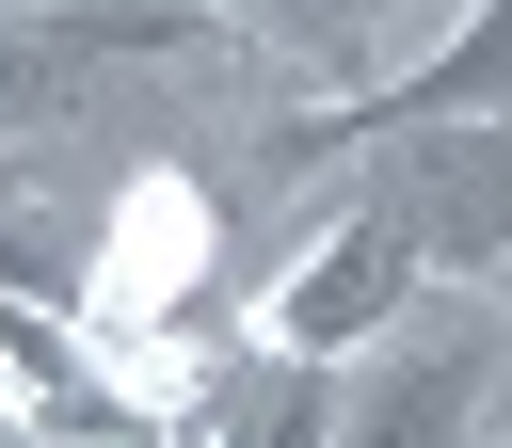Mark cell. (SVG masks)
<instances>
[{
	"label": "cell",
	"mask_w": 512,
	"mask_h": 448,
	"mask_svg": "<svg viewBox=\"0 0 512 448\" xmlns=\"http://www.w3.org/2000/svg\"><path fill=\"white\" fill-rule=\"evenodd\" d=\"M480 416H496V304H400L352 352L320 432L336 448H480Z\"/></svg>",
	"instance_id": "6da1fadb"
},
{
	"label": "cell",
	"mask_w": 512,
	"mask_h": 448,
	"mask_svg": "<svg viewBox=\"0 0 512 448\" xmlns=\"http://www.w3.org/2000/svg\"><path fill=\"white\" fill-rule=\"evenodd\" d=\"M400 128H512V0H464L416 64H384V80L320 96V112H288L272 160H352V144H400Z\"/></svg>",
	"instance_id": "7a4b0ae2"
},
{
	"label": "cell",
	"mask_w": 512,
	"mask_h": 448,
	"mask_svg": "<svg viewBox=\"0 0 512 448\" xmlns=\"http://www.w3.org/2000/svg\"><path fill=\"white\" fill-rule=\"evenodd\" d=\"M192 48H224V16H192V0H32V16H0V144L80 112L112 64H192Z\"/></svg>",
	"instance_id": "3957f363"
},
{
	"label": "cell",
	"mask_w": 512,
	"mask_h": 448,
	"mask_svg": "<svg viewBox=\"0 0 512 448\" xmlns=\"http://www.w3.org/2000/svg\"><path fill=\"white\" fill-rule=\"evenodd\" d=\"M416 288H432V256H416L400 192L368 176V192H352V208H336V224H320L288 272H272V336H288L304 368H352V352H368V336H384Z\"/></svg>",
	"instance_id": "277c9868"
},
{
	"label": "cell",
	"mask_w": 512,
	"mask_h": 448,
	"mask_svg": "<svg viewBox=\"0 0 512 448\" xmlns=\"http://www.w3.org/2000/svg\"><path fill=\"white\" fill-rule=\"evenodd\" d=\"M368 160H384L432 288H496V272H512V128H400V144H368Z\"/></svg>",
	"instance_id": "5b68a950"
},
{
	"label": "cell",
	"mask_w": 512,
	"mask_h": 448,
	"mask_svg": "<svg viewBox=\"0 0 512 448\" xmlns=\"http://www.w3.org/2000/svg\"><path fill=\"white\" fill-rule=\"evenodd\" d=\"M80 208L32 192V160H0V304H80Z\"/></svg>",
	"instance_id": "8992f818"
},
{
	"label": "cell",
	"mask_w": 512,
	"mask_h": 448,
	"mask_svg": "<svg viewBox=\"0 0 512 448\" xmlns=\"http://www.w3.org/2000/svg\"><path fill=\"white\" fill-rule=\"evenodd\" d=\"M256 16H272L288 48H336V64H352V48H368V32L400 16V0H256Z\"/></svg>",
	"instance_id": "52a82bcc"
}]
</instances>
